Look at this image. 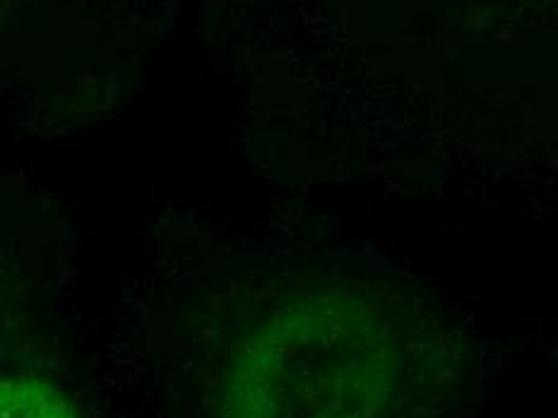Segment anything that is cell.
Masks as SVG:
<instances>
[{
	"mask_svg": "<svg viewBox=\"0 0 558 418\" xmlns=\"http://www.w3.org/2000/svg\"><path fill=\"white\" fill-rule=\"evenodd\" d=\"M0 418H77L53 388L34 380H0Z\"/></svg>",
	"mask_w": 558,
	"mask_h": 418,
	"instance_id": "cell-1",
	"label": "cell"
}]
</instances>
